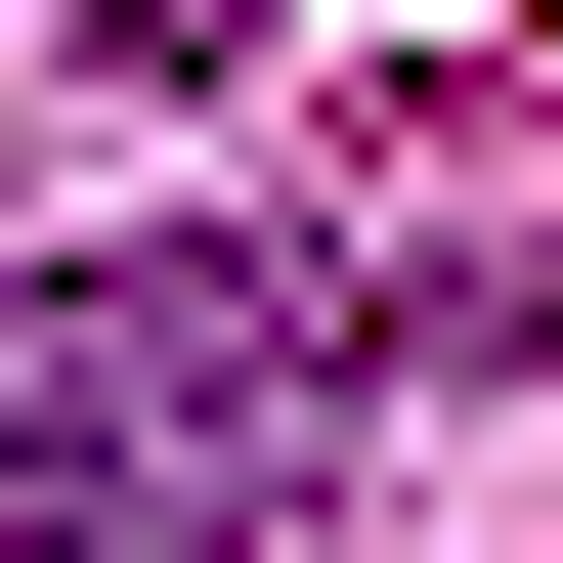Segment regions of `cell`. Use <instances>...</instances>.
I'll list each match as a JSON object with an SVG mask.
<instances>
[{"mask_svg": "<svg viewBox=\"0 0 563 563\" xmlns=\"http://www.w3.org/2000/svg\"><path fill=\"white\" fill-rule=\"evenodd\" d=\"M520 261H347V217H174V261H44L0 303V563H217L303 433L477 390Z\"/></svg>", "mask_w": 563, "mask_h": 563, "instance_id": "cell-1", "label": "cell"}]
</instances>
